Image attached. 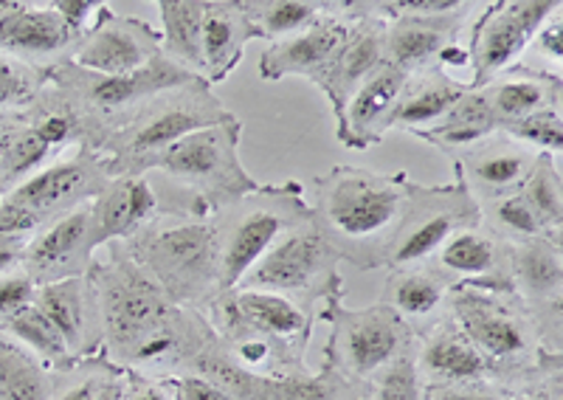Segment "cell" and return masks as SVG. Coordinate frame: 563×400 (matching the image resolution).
I'll use <instances>...</instances> for the list:
<instances>
[{"label":"cell","mask_w":563,"mask_h":400,"mask_svg":"<svg viewBox=\"0 0 563 400\" xmlns=\"http://www.w3.org/2000/svg\"><path fill=\"white\" fill-rule=\"evenodd\" d=\"M479 91L490 104L493 119L501 130L512 122H521L530 113H538V110L561 108L563 79L561 74L536 71L530 65L519 63L487 85H482Z\"/></svg>","instance_id":"obj_28"},{"label":"cell","mask_w":563,"mask_h":400,"mask_svg":"<svg viewBox=\"0 0 563 400\" xmlns=\"http://www.w3.org/2000/svg\"><path fill=\"white\" fill-rule=\"evenodd\" d=\"M189 373L203 375L238 400H344L346 395H352L350 384L327 364H321L316 373L305 369V373L279 375V378L245 373L223 353L218 336L195 358Z\"/></svg>","instance_id":"obj_14"},{"label":"cell","mask_w":563,"mask_h":400,"mask_svg":"<svg viewBox=\"0 0 563 400\" xmlns=\"http://www.w3.org/2000/svg\"><path fill=\"white\" fill-rule=\"evenodd\" d=\"M474 3L445 14H404L386 23V63L395 65L406 77L429 68H454L467 65L460 34L467 26Z\"/></svg>","instance_id":"obj_15"},{"label":"cell","mask_w":563,"mask_h":400,"mask_svg":"<svg viewBox=\"0 0 563 400\" xmlns=\"http://www.w3.org/2000/svg\"><path fill=\"white\" fill-rule=\"evenodd\" d=\"M48 82V71L0 54V110H23Z\"/></svg>","instance_id":"obj_44"},{"label":"cell","mask_w":563,"mask_h":400,"mask_svg":"<svg viewBox=\"0 0 563 400\" xmlns=\"http://www.w3.org/2000/svg\"><path fill=\"white\" fill-rule=\"evenodd\" d=\"M417 373L422 387L429 384H462V381H493L490 367L482 358L471 338L449 319V313L426 333L417 336L415 347Z\"/></svg>","instance_id":"obj_27"},{"label":"cell","mask_w":563,"mask_h":400,"mask_svg":"<svg viewBox=\"0 0 563 400\" xmlns=\"http://www.w3.org/2000/svg\"><path fill=\"white\" fill-rule=\"evenodd\" d=\"M507 392L496 381H462V384H429L422 387V400H507Z\"/></svg>","instance_id":"obj_45"},{"label":"cell","mask_w":563,"mask_h":400,"mask_svg":"<svg viewBox=\"0 0 563 400\" xmlns=\"http://www.w3.org/2000/svg\"><path fill=\"white\" fill-rule=\"evenodd\" d=\"M507 271L512 293L525 304H544L561 299L563 243L561 234L507 243Z\"/></svg>","instance_id":"obj_30"},{"label":"cell","mask_w":563,"mask_h":400,"mask_svg":"<svg viewBox=\"0 0 563 400\" xmlns=\"http://www.w3.org/2000/svg\"><path fill=\"white\" fill-rule=\"evenodd\" d=\"M34 293H37V285L23 271L0 277V324L9 322L23 308H29L34 302Z\"/></svg>","instance_id":"obj_46"},{"label":"cell","mask_w":563,"mask_h":400,"mask_svg":"<svg viewBox=\"0 0 563 400\" xmlns=\"http://www.w3.org/2000/svg\"><path fill=\"white\" fill-rule=\"evenodd\" d=\"M122 373L124 369L108 362L102 353L93 355V358H85V362H77V367L68 369V373L54 375L52 400H99L104 387Z\"/></svg>","instance_id":"obj_41"},{"label":"cell","mask_w":563,"mask_h":400,"mask_svg":"<svg viewBox=\"0 0 563 400\" xmlns=\"http://www.w3.org/2000/svg\"><path fill=\"white\" fill-rule=\"evenodd\" d=\"M507 400H561V375H550L530 387L516 389Z\"/></svg>","instance_id":"obj_52"},{"label":"cell","mask_w":563,"mask_h":400,"mask_svg":"<svg viewBox=\"0 0 563 400\" xmlns=\"http://www.w3.org/2000/svg\"><path fill=\"white\" fill-rule=\"evenodd\" d=\"M124 398V373L119 375V378H113V381L104 387V392L99 395V400H122Z\"/></svg>","instance_id":"obj_54"},{"label":"cell","mask_w":563,"mask_h":400,"mask_svg":"<svg viewBox=\"0 0 563 400\" xmlns=\"http://www.w3.org/2000/svg\"><path fill=\"white\" fill-rule=\"evenodd\" d=\"M482 214L476 200L465 192L460 181L442 184V187L411 184L409 209L386 257V271L426 265L451 234L465 226H476Z\"/></svg>","instance_id":"obj_13"},{"label":"cell","mask_w":563,"mask_h":400,"mask_svg":"<svg viewBox=\"0 0 563 400\" xmlns=\"http://www.w3.org/2000/svg\"><path fill=\"white\" fill-rule=\"evenodd\" d=\"M88 209L93 237L102 248L115 240L124 243L153 223L161 212V198L147 175H122V178H110L108 187L90 200Z\"/></svg>","instance_id":"obj_25"},{"label":"cell","mask_w":563,"mask_h":400,"mask_svg":"<svg viewBox=\"0 0 563 400\" xmlns=\"http://www.w3.org/2000/svg\"><path fill=\"white\" fill-rule=\"evenodd\" d=\"M26 237H9L0 234V277L20 271L23 265V254H26Z\"/></svg>","instance_id":"obj_51"},{"label":"cell","mask_w":563,"mask_h":400,"mask_svg":"<svg viewBox=\"0 0 563 400\" xmlns=\"http://www.w3.org/2000/svg\"><path fill=\"white\" fill-rule=\"evenodd\" d=\"M409 173L339 164L316 178L310 220L327 246L358 271L386 268V257L409 209Z\"/></svg>","instance_id":"obj_2"},{"label":"cell","mask_w":563,"mask_h":400,"mask_svg":"<svg viewBox=\"0 0 563 400\" xmlns=\"http://www.w3.org/2000/svg\"><path fill=\"white\" fill-rule=\"evenodd\" d=\"M532 46L544 54V57L561 63L563 59V18H561V12H558L555 18L547 20L544 26H541V32L532 37Z\"/></svg>","instance_id":"obj_50"},{"label":"cell","mask_w":563,"mask_h":400,"mask_svg":"<svg viewBox=\"0 0 563 400\" xmlns=\"http://www.w3.org/2000/svg\"><path fill=\"white\" fill-rule=\"evenodd\" d=\"M350 400H366V398H364V392H352Z\"/></svg>","instance_id":"obj_55"},{"label":"cell","mask_w":563,"mask_h":400,"mask_svg":"<svg viewBox=\"0 0 563 400\" xmlns=\"http://www.w3.org/2000/svg\"><path fill=\"white\" fill-rule=\"evenodd\" d=\"M0 330H3L7 336H12L18 344H23L29 353L37 355L40 362L52 369L54 375L68 373V369L77 367V358L70 355L68 347H65L57 327L45 319V313L34 302L29 304V308L20 310V313H14L9 322L0 324Z\"/></svg>","instance_id":"obj_37"},{"label":"cell","mask_w":563,"mask_h":400,"mask_svg":"<svg viewBox=\"0 0 563 400\" xmlns=\"http://www.w3.org/2000/svg\"><path fill=\"white\" fill-rule=\"evenodd\" d=\"M161 54L203 79V0H158Z\"/></svg>","instance_id":"obj_34"},{"label":"cell","mask_w":563,"mask_h":400,"mask_svg":"<svg viewBox=\"0 0 563 400\" xmlns=\"http://www.w3.org/2000/svg\"><path fill=\"white\" fill-rule=\"evenodd\" d=\"M85 34L74 32L48 3H29V0H0V54L34 65V68H54L70 63Z\"/></svg>","instance_id":"obj_17"},{"label":"cell","mask_w":563,"mask_h":400,"mask_svg":"<svg viewBox=\"0 0 563 400\" xmlns=\"http://www.w3.org/2000/svg\"><path fill=\"white\" fill-rule=\"evenodd\" d=\"M434 277L449 288H485V291H512L507 271V243L490 229L465 226L451 234L440 252L426 263Z\"/></svg>","instance_id":"obj_20"},{"label":"cell","mask_w":563,"mask_h":400,"mask_svg":"<svg viewBox=\"0 0 563 400\" xmlns=\"http://www.w3.org/2000/svg\"><path fill=\"white\" fill-rule=\"evenodd\" d=\"M521 198L530 203L532 214L544 226L547 234H561L563 226V178L561 167L552 155H538L527 175Z\"/></svg>","instance_id":"obj_39"},{"label":"cell","mask_w":563,"mask_h":400,"mask_svg":"<svg viewBox=\"0 0 563 400\" xmlns=\"http://www.w3.org/2000/svg\"><path fill=\"white\" fill-rule=\"evenodd\" d=\"M501 133L516 138L525 147L536 149L538 155H552L558 158L563 149V110L561 108H544L538 113H530L521 122H512L501 127Z\"/></svg>","instance_id":"obj_43"},{"label":"cell","mask_w":563,"mask_h":400,"mask_svg":"<svg viewBox=\"0 0 563 400\" xmlns=\"http://www.w3.org/2000/svg\"><path fill=\"white\" fill-rule=\"evenodd\" d=\"M536 158V149L525 147L499 130L476 147L465 149L460 158H454L456 181L476 200V207H485L490 200L519 192Z\"/></svg>","instance_id":"obj_22"},{"label":"cell","mask_w":563,"mask_h":400,"mask_svg":"<svg viewBox=\"0 0 563 400\" xmlns=\"http://www.w3.org/2000/svg\"><path fill=\"white\" fill-rule=\"evenodd\" d=\"M122 400H173V392H169V384L164 378H150V375L124 369Z\"/></svg>","instance_id":"obj_48"},{"label":"cell","mask_w":563,"mask_h":400,"mask_svg":"<svg viewBox=\"0 0 563 400\" xmlns=\"http://www.w3.org/2000/svg\"><path fill=\"white\" fill-rule=\"evenodd\" d=\"M211 327H243L254 330L260 336L271 338L296 358L308 355L310 336H313L316 313L301 310L290 299L279 293L254 291V288H231L220 293L206 310Z\"/></svg>","instance_id":"obj_16"},{"label":"cell","mask_w":563,"mask_h":400,"mask_svg":"<svg viewBox=\"0 0 563 400\" xmlns=\"http://www.w3.org/2000/svg\"><path fill=\"white\" fill-rule=\"evenodd\" d=\"M243 122L238 116L180 138L150 164V173H164L198 200L206 212H220L234 200L245 198L260 184L251 178L240 158Z\"/></svg>","instance_id":"obj_7"},{"label":"cell","mask_w":563,"mask_h":400,"mask_svg":"<svg viewBox=\"0 0 563 400\" xmlns=\"http://www.w3.org/2000/svg\"><path fill=\"white\" fill-rule=\"evenodd\" d=\"M350 26L352 20L344 14V3L333 0V9L321 14L313 26L265 48L260 57V79L263 82H279L288 77L313 79L344 46Z\"/></svg>","instance_id":"obj_23"},{"label":"cell","mask_w":563,"mask_h":400,"mask_svg":"<svg viewBox=\"0 0 563 400\" xmlns=\"http://www.w3.org/2000/svg\"><path fill=\"white\" fill-rule=\"evenodd\" d=\"M48 79L65 88L70 97H77L79 104H85L93 116L115 127L141 102H147V99L158 97L164 91H173V88H180V85L198 82L200 77L184 71L180 65H175L173 59L161 54L147 68L124 74V77H104V74L85 71L74 63H59L48 68Z\"/></svg>","instance_id":"obj_12"},{"label":"cell","mask_w":563,"mask_h":400,"mask_svg":"<svg viewBox=\"0 0 563 400\" xmlns=\"http://www.w3.org/2000/svg\"><path fill=\"white\" fill-rule=\"evenodd\" d=\"M34 304L57 327L65 347L77 362L102 353V319H99L97 288L90 277L40 285L34 293Z\"/></svg>","instance_id":"obj_24"},{"label":"cell","mask_w":563,"mask_h":400,"mask_svg":"<svg viewBox=\"0 0 563 400\" xmlns=\"http://www.w3.org/2000/svg\"><path fill=\"white\" fill-rule=\"evenodd\" d=\"M467 91L465 82H456L445 68H429V71L415 74L406 79L404 93L397 99L395 116H391V130L420 136L426 130L434 127L451 108Z\"/></svg>","instance_id":"obj_32"},{"label":"cell","mask_w":563,"mask_h":400,"mask_svg":"<svg viewBox=\"0 0 563 400\" xmlns=\"http://www.w3.org/2000/svg\"><path fill=\"white\" fill-rule=\"evenodd\" d=\"M161 57V32L147 20L115 14L104 3L97 20L90 23L70 63L85 71L104 74V77H124V74L147 68Z\"/></svg>","instance_id":"obj_18"},{"label":"cell","mask_w":563,"mask_h":400,"mask_svg":"<svg viewBox=\"0 0 563 400\" xmlns=\"http://www.w3.org/2000/svg\"><path fill=\"white\" fill-rule=\"evenodd\" d=\"M52 7L74 32L85 34L104 3H99V0H52Z\"/></svg>","instance_id":"obj_49"},{"label":"cell","mask_w":563,"mask_h":400,"mask_svg":"<svg viewBox=\"0 0 563 400\" xmlns=\"http://www.w3.org/2000/svg\"><path fill=\"white\" fill-rule=\"evenodd\" d=\"M321 319L330 327L321 364L344 378L352 392H364L372 375L380 373L406 349H415L417 344L409 324L384 302L355 310L346 308L341 299V302L324 304Z\"/></svg>","instance_id":"obj_9"},{"label":"cell","mask_w":563,"mask_h":400,"mask_svg":"<svg viewBox=\"0 0 563 400\" xmlns=\"http://www.w3.org/2000/svg\"><path fill=\"white\" fill-rule=\"evenodd\" d=\"M54 373L0 330V400H52Z\"/></svg>","instance_id":"obj_35"},{"label":"cell","mask_w":563,"mask_h":400,"mask_svg":"<svg viewBox=\"0 0 563 400\" xmlns=\"http://www.w3.org/2000/svg\"><path fill=\"white\" fill-rule=\"evenodd\" d=\"M209 220L218 248L220 291H231L290 229L310 220V203L296 181L276 187L260 184V189L231 207L211 212Z\"/></svg>","instance_id":"obj_6"},{"label":"cell","mask_w":563,"mask_h":400,"mask_svg":"<svg viewBox=\"0 0 563 400\" xmlns=\"http://www.w3.org/2000/svg\"><path fill=\"white\" fill-rule=\"evenodd\" d=\"M406 74L384 63L375 77L361 85L344 110V119L335 124V136L346 149H369L386 138L391 130L397 99L404 93Z\"/></svg>","instance_id":"obj_26"},{"label":"cell","mask_w":563,"mask_h":400,"mask_svg":"<svg viewBox=\"0 0 563 400\" xmlns=\"http://www.w3.org/2000/svg\"><path fill=\"white\" fill-rule=\"evenodd\" d=\"M169 384V392H173V400H238L231 398L225 389H220L218 384H211L209 378L195 373L175 375V378H164Z\"/></svg>","instance_id":"obj_47"},{"label":"cell","mask_w":563,"mask_h":400,"mask_svg":"<svg viewBox=\"0 0 563 400\" xmlns=\"http://www.w3.org/2000/svg\"><path fill=\"white\" fill-rule=\"evenodd\" d=\"M352 26L344 46L335 57L316 74L310 82L324 93L327 104L333 110L335 124L344 119L350 99L355 97L361 85L378 74L386 63V23L378 18H350Z\"/></svg>","instance_id":"obj_21"},{"label":"cell","mask_w":563,"mask_h":400,"mask_svg":"<svg viewBox=\"0 0 563 400\" xmlns=\"http://www.w3.org/2000/svg\"><path fill=\"white\" fill-rule=\"evenodd\" d=\"M108 181L110 175L102 155L85 147L70 149L0 198V234L34 237L54 220L88 207Z\"/></svg>","instance_id":"obj_8"},{"label":"cell","mask_w":563,"mask_h":400,"mask_svg":"<svg viewBox=\"0 0 563 400\" xmlns=\"http://www.w3.org/2000/svg\"><path fill=\"white\" fill-rule=\"evenodd\" d=\"M97 248L90 209L79 207L40 229L34 237H29L20 271L26 274L37 288L40 285L63 282V279L88 277V271L97 263L93 259Z\"/></svg>","instance_id":"obj_19"},{"label":"cell","mask_w":563,"mask_h":400,"mask_svg":"<svg viewBox=\"0 0 563 400\" xmlns=\"http://www.w3.org/2000/svg\"><path fill=\"white\" fill-rule=\"evenodd\" d=\"M561 12V0H496L482 7L467 40V65H471V88H482L507 68L519 65L532 37L541 32L547 20Z\"/></svg>","instance_id":"obj_11"},{"label":"cell","mask_w":563,"mask_h":400,"mask_svg":"<svg viewBox=\"0 0 563 400\" xmlns=\"http://www.w3.org/2000/svg\"><path fill=\"white\" fill-rule=\"evenodd\" d=\"M417 347V344H415ZM366 400H422V378L417 373L415 349H406L380 373L372 375L364 389Z\"/></svg>","instance_id":"obj_42"},{"label":"cell","mask_w":563,"mask_h":400,"mask_svg":"<svg viewBox=\"0 0 563 400\" xmlns=\"http://www.w3.org/2000/svg\"><path fill=\"white\" fill-rule=\"evenodd\" d=\"M482 226L490 229L493 234L505 243H527V240L544 237V226L538 223L532 214L530 203L521 198V192L507 195V198L490 200L485 207H479Z\"/></svg>","instance_id":"obj_40"},{"label":"cell","mask_w":563,"mask_h":400,"mask_svg":"<svg viewBox=\"0 0 563 400\" xmlns=\"http://www.w3.org/2000/svg\"><path fill=\"white\" fill-rule=\"evenodd\" d=\"M108 259L88 271L102 319V355L115 367L150 378H175L218 333L209 316L180 308L133 259L122 240L108 243Z\"/></svg>","instance_id":"obj_1"},{"label":"cell","mask_w":563,"mask_h":400,"mask_svg":"<svg viewBox=\"0 0 563 400\" xmlns=\"http://www.w3.org/2000/svg\"><path fill=\"white\" fill-rule=\"evenodd\" d=\"M20 122H23V113H20V110H0V142H3L12 130H18Z\"/></svg>","instance_id":"obj_53"},{"label":"cell","mask_w":563,"mask_h":400,"mask_svg":"<svg viewBox=\"0 0 563 400\" xmlns=\"http://www.w3.org/2000/svg\"><path fill=\"white\" fill-rule=\"evenodd\" d=\"M339 254L321 240L313 220H305V223L290 229L245 274L238 288L279 293V297L299 304L301 310L316 313L319 304L324 308V304L344 299V277L339 271Z\"/></svg>","instance_id":"obj_10"},{"label":"cell","mask_w":563,"mask_h":400,"mask_svg":"<svg viewBox=\"0 0 563 400\" xmlns=\"http://www.w3.org/2000/svg\"><path fill=\"white\" fill-rule=\"evenodd\" d=\"M240 3L256 37H268L271 43L305 32L321 14L333 9V0H240Z\"/></svg>","instance_id":"obj_36"},{"label":"cell","mask_w":563,"mask_h":400,"mask_svg":"<svg viewBox=\"0 0 563 400\" xmlns=\"http://www.w3.org/2000/svg\"><path fill=\"white\" fill-rule=\"evenodd\" d=\"M135 263L180 308L206 313L220 297V271L209 212L198 200L161 209L153 223L124 240Z\"/></svg>","instance_id":"obj_4"},{"label":"cell","mask_w":563,"mask_h":400,"mask_svg":"<svg viewBox=\"0 0 563 400\" xmlns=\"http://www.w3.org/2000/svg\"><path fill=\"white\" fill-rule=\"evenodd\" d=\"M449 285L426 268H389L384 282V299L397 316L404 319L411 327L415 336L426 333L431 324L445 316V304H449Z\"/></svg>","instance_id":"obj_31"},{"label":"cell","mask_w":563,"mask_h":400,"mask_svg":"<svg viewBox=\"0 0 563 400\" xmlns=\"http://www.w3.org/2000/svg\"><path fill=\"white\" fill-rule=\"evenodd\" d=\"M229 119H234V113L220 102L206 79H198L141 102L133 113L115 124L113 133L99 147V155L110 178L147 175L150 164L164 149L198 130L214 127Z\"/></svg>","instance_id":"obj_5"},{"label":"cell","mask_w":563,"mask_h":400,"mask_svg":"<svg viewBox=\"0 0 563 400\" xmlns=\"http://www.w3.org/2000/svg\"><path fill=\"white\" fill-rule=\"evenodd\" d=\"M254 37L240 0H203V79L211 88L231 77Z\"/></svg>","instance_id":"obj_29"},{"label":"cell","mask_w":563,"mask_h":400,"mask_svg":"<svg viewBox=\"0 0 563 400\" xmlns=\"http://www.w3.org/2000/svg\"><path fill=\"white\" fill-rule=\"evenodd\" d=\"M493 133H499V124L493 119V110L487 104V99L482 97L479 88H471L462 93L460 102L440 119L431 130L420 133V142H426L429 147L440 149L454 162L460 158L465 149L476 147L485 138H490Z\"/></svg>","instance_id":"obj_33"},{"label":"cell","mask_w":563,"mask_h":400,"mask_svg":"<svg viewBox=\"0 0 563 400\" xmlns=\"http://www.w3.org/2000/svg\"><path fill=\"white\" fill-rule=\"evenodd\" d=\"M451 322L471 338L490 367L493 381L507 392L561 375V355L550 353L538 336L530 310L512 291L451 288L445 304Z\"/></svg>","instance_id":"obj_3"},{"label":"cell","mask_w":563,"mask_h":400,"mask_svg":"<svg viewBox=\"0 0 563 400\" xmlns=\"http://www.w3.org/2000/svg\"><path fill=\"white\" fill-rule=\"evenodd\" d=\"M57 158L59 155L26 122H20V127L0 142V198L18 189L20 184L29 181L32 175H37L40 169L48 167Z\"/></svg>","instance_id":"obj_38"}]
</instances>
